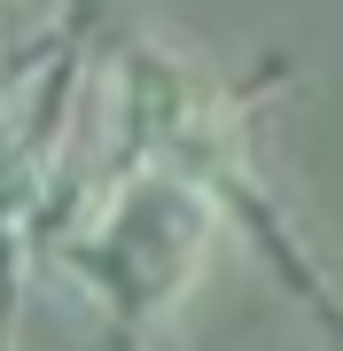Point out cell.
<instances>
[{
  "mask_svg": "<svg viewBox=\"0 0 343 351\" xmlns=\"http://www.w3.org/2000/svg\"><path fill=\"white\" fill-rule=\"evenodd\" d=\"M211 195H195L164 164H125L110 188H94L78 211L47 234V258L78 281V297H94L117 328H156L203 281L211 258Z\"/></svg>",
  "mask_w": 343,
  "mask_h": 351,
  "instance_id": "1",
  "label": "cell"
}]
</instances>
